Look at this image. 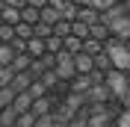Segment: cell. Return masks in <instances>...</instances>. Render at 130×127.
I'll return each instance as SVG.
<instances>
[{
  "instance_id": "6da1fadb",
  "label": "cell",
  "mask_w": 130,
  "mask_h": 127,
  "mask_svg": "<svg viewBox=\"0 0 130 127\" xmlns=\"http://www.w3.org/2000/svg\"><path fill=\"white\" fill-rule=\"evenodd\" d=\"M118 12L0 0V127H130V71L109 50Z\"/></svg>"
}]
</instances>
